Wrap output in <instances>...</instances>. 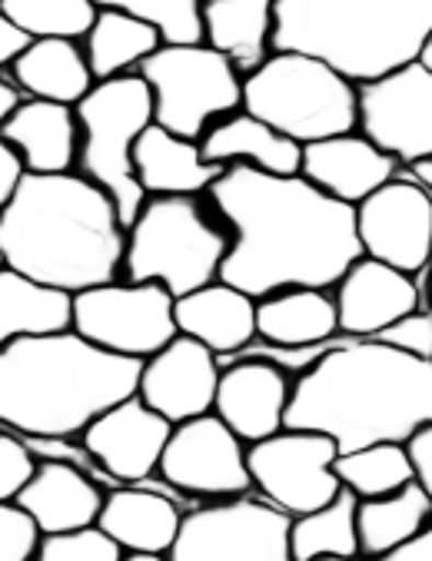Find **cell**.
I'll return each instance as SVG.
<instances>
[{"mask_svg":"<svg viewBox=\"0 0 432 561\" xmlns=\"http://www.w3.org/2000/svg\"><path fill=\"white\" fill-rule=\"evenodd\" d=\"M209 206L230 230L220 279L253 299L280 289H333L363 256L356 206L327 196L306 176L227 167Z\"/></svg>","mask_w":432,"mask_h":561,"instance_id":"cell-1","label":"cell"},{"mask_svg":"<svg viewBox=\"0 0 432 561\" xmlns=\"http://www.w3.org/2000/svg\"><path fill=\"white\" fill-rule=\"evenodd\" d=\"M432 422V359L376 340L343 335L316 366L293 379L286 428L319 432L340 456L379 442H409Z\"/></svg>","mask_w":432,"mask_h":561,"instance_id":"cell-2","label":"cell"},{"mask_svg":"<svg viewBox=\"0 0 432 561\" xmlns=\"http://www.w3.org/2000/svg\"><path fill=\"white\" fill-rule=\"evenodd\" d=\"M127 227L117 203L83 173H27L0 209V263L60 293L124 273Z\"/></svg>","mask_w":432,"mask_h":561,"instance_id":"cell-3","label":"cell"},{"mask_svg":"<svg viewBox=\"0 0 432 561\" xmlns=\"http://www.w3.org/2000/svg\"><path fill=\"white\" fill-rule=\"evenodd\" d=\"M140 369V359L106 353L73 329L24 335L0 350V428L80 438L96 415L137 392Z\"/></svg>","mask_w":432,"mask_h":561,"instance_id":"cell-4","label":"cell"},{"mask_svg":"<svg viewBox=\"0 0 432 561\" xmlns=\"http://www.w3.org/2000/svg\"><path fill=\"white\" fill-rule=\"evenodd\" d=\"M432 34V0H276L273 50L330 64L370 83L419 60Z\"/></svg>","mask_w":432,"mask_h":561,"instance_id":"cell-5","label":"cell"},{"mask_svg":"<svg viewBox=\"0 0 432 561\" xmlns=\"http://www.w3.org/2000/svg\"><path fill=\"white\" fill-rule=\"evenodd\" d=\"M230 230L200 196H147L127 227L124 279L160 283L173 299L220 279Z\"/></svg>","mask_w":432,"mask_h":561,"instance_id":"cell-6","label":"cell"},{"mask_svg":"<svg viewBox=\"0 0 432 561\" xmlns=\"http://www.w3.org/2000/svg\"><path fill=\"white\" fill-rule=\"evenodd\" d=\"M243 110L299 147L353 134L360 124L356 83L293 50H273L243 77Z\"/></svg>","mask_w":432,"mask_h":561,"instance_id":"cell-7","label":"cell"},{"mask_svg":"<svg viewBox=\"0 0 432 561\" xmlns=\"http://www.w3.org/2000/svg\"><path fill=\"white\" fill-rule=\"evenodd\" d=\"M73 110L80 124L77 167L117 203L124 227H130L147 203L134 170V147L154 124L150 87L140 73L100 80Z\"/></svg>","mask_w":432,"mask_h":561,"instance_id":"cell-8","label":"cell"},{"mask_svg":"<svg viewBox=\"0 0 432 561\" xmlns=\"http://www.w3.org/2000/svg\"><path fill=\"white\" fill-rule=\"evenodd\" d=\"M137 73L154 96V124L186 140L243 106V73L209 44H160Z\"/></svg>","mask_w":432,"mask_h":561,"instance_id":"cell-9","label":"cell"},{"mask_svg":"<svg viewBox=\"0 0 432 561\" xmlns=\"http://www.w3.org/2000/svg\"><path fill=\"white\" fill-rule=\"evenodd\" d=\"M289 515L260 495L206 502L183 512L170 561H293Z\"/></svg>","mask_w":432,"mask_h":561,"instance_id":"cell-10","label":"cell"},{"mask_svg":"<svg viewBox=\"0 0 432 561\" xmlns=\"http://www.w3.org/2000/svg\"><path fill=\"white\" fill-rule=\"evenodd\" d=\"M173 302L160 283L114 279L73 296L70 329L106 353L144 363L180 335Z\"/></svg>","mask_w":432,"mask_h":561,"instance_id":"cell-11","label":"cell"},{"mask_svg":"<svg viewBox=\"0 0 432 561\" xmlns=\"http://www.w3.org/2000/svg\"><path fill=\"white\" fill-rule=\"evenodd\" d=\"M337 456L340 448L333 438L306 428H283L263 442L247 445V469L260 499L289 518H299L330 505L343 492L333 469Z\"/></svg>","mask_w":432,"mask_h":561,"instance_id":"cell-12","label":"cell"},{"mask_svg":"<svg viewBox=\"0 0 432 561\" xmlns=\"http://www.w3.org/2000/svg\"><path fill=\"white\" fill-rule=\"evenodd\" d=\"M157 476L190 505L253 492L247 445L213 412L173 425Z\"/></svg>","mask_w":432,"mask_h":561,"instance_id":"cell-13","label":"cell"},{"mask_svg":"<svg viewBox=\"0 0 432 561\" xmlns=\"http://www.w3.org/2000/svg\"><path fill=\"white\" fill-rule=\"evenodd\" d=\"M356 237L363 256L396 266L422 286L432 266V193L402 167L356 206Z\"/></svg>","mask_w":432,"mask_h":561,"instance_id":"cell-14","label":"cell"},{"mask_svg":"<svg viewBox=\"0 0 432 561\" xmlns=\"http://www.w3.org/2000/svg\"><path fill=\"white\" fill-rule=\"evenodd\" d=\"M356 100V130L396 157L399 167L432 160V70L422 60L360 83Z\"/></svg>","mask_w":432,"mask_h":561,"instance_id":"cell-15","label":"cell"},{"mask_svg":"<svg viewBox=\"0 0 432 561\" xmlns=\"http://www.w3.org/2000/svg\"><path fill=\"white\" fill-rule=\"evenodd\" d=\"M173 425L157 415L137 392L117 405H111L103 415H96L83 435L77 438L83 445V453L111 476L117 485H147V489H160L167 495H173L186 512L196 508L186 499H180L160 476V459L163 448L170 442Z\"/></svg>","mask_w":432,"mask_h":561,"instance_id":"cell-16","label":"cell"},{"mask_svg":"<svg viewBox=\"0 0 432 561\" xmlns=\"http://www.w3.org/2000/svg\"><path fill=\"white\" fill-rule=\"evenodd\" d=\"M220 359L190 335H177L160 353L144 359L137 396L170 425L213 412Z\"/></svg>","mask_w":432,"mask_h":561,"instance_id":"cell-17","label":"cell"},{"mask_svg":"<svg viewBox=\"0 0 432 561\" xmlns=\"http://www.w3.org/2000/svg\"><path fill=\"white\" fill-rule=\"evenodd\" d=\"M293 379L266 359H234L220 366L213 415L243 445L263 442L286 428Z\"/></svg>","mask_w":432,"mask_h":561,"instance_id":"cell-18","label":"cell"},{"mask_svg":"<svg viewBox=\"0 0 432 561\" xmlns=\"http://www.w3.org/2000/svg\"><path fill=\"white\" fill-rule=\"evenodd\" d=\"M333 299L340 332L356 335V340H373L386 325L425 306L416 276L370 256H360L346 270V276L333 286Z\"/></svg>","mask_w":432,"mask_h":561,"instance_id":"cell-19","label":"cell"},{"mask_svg":"<svg viewBox=\"0 0 432 561\" xmlns=\"http://www.w3.org/2000/svg\"><path fill=\"white\" fill-rule=\"evenodd\" d=\"M399 160L379 150L363 134H340L303 147L299 176L319 186L327 196L360 206L379 186H386L399 173Z\"/></svg>","mask_w":432,"mask_h":561,"instance_id":"cell-20","label":"cell"},{"mask_svg":"<svg viewBox=\"0 0 432 561\" xmlns=\"http://www.w3.org/2000/svg\"><path fill=\"white\" fill-rule=\"evenodd\" d=\"M177 332L203 343L216 359H234L257 340V299L216 279L173 302Z\"/></svg>","mask_w":432,"mask_h":561,"instance_id":"cell-21","label":"cell"},{"mask_svg":"<svg viewBox=\"0 0 432 561\" xmlns=\"http://www.w3.org/2000/svg\"><path fill=\"white\" fill-rule=\"evenodd\" d=\"M106 489H100L87 472L70 462L37 459L34 476L14 499L41 528V535L77 531L96 525Z\"/></svg>","mask_w":432,"mask_h":561,"instance_id":"cell-22","label":"cell"},{"mask_svg":"<svg viewBox=\"0 0 432 561\" xmlns=\"http://www.w3.org/2000/svg\"><path fill=\"white\" fill-rule=\"evenodd\" d=\"M27 173H70L80 150V124L77 110L54 100L24 96L14 114L0 127Z\"/></svg>","mask_w":432,"mask_h":561,"instance_id":"cell-23","label":"cell"},{"mask_svg":"<svg viewBox=\"0 0 432 561\" xmlns=\"http://www.w3.org/2000/svg\"><path fill=\"white\" fill-rule=\"evenodd\" d=\"M183 512L186 508L160 489L121 485L103 495L96 525L124 548V554L127 551L167 554L177 541Z\"/></svg>","mask_w":432,"mask_h":561,"instance_id":"cell-24","label":"cell"},{"mask_svg":"<svg viewBox=\"0 0 432 561\" xmlns=\"http://www.w3.org/2000/svg\"><path fill=\"white\" fill-rule=\"evenodd\" d=\"M134 170L147 196H200L209 193L227 167L206 163L200 140H186L150 124L134 147Z\"/></svg>","mask_w":432,"mask_h":561,"instance_id":"cell-25","label":"cell"},{"mask_svg":"<svg viewBox=\"0 0 432 561\" xmlns=\"http://www.w3.org/2000/svg\"><path fill=\"white\" fill-rule=\"evenodd\" d=\"M200 153L206 163L216 167H257L263 173H276V176H296L299 173V160H303V147L283 134H276L273 127H266L263 121H257L253 114L240 106L237 114L216 121L203 137H200Z\"/></svg>","mask_w":432,"mask_h":561,"instance_id":"cell-26","label":"cell"},{"mask_svg":"<svg viewBox=\"0 0 432 561\" xmlns=\"http://www.w3.org/2000/svg\"><path fill=\"white\" fill-rule=\"evenodd\" d=\"M337 335H340V319H337V299L330 289L293 286V289H280V293L257 299V340L260 343L296 350V346L330 343Z\"/></svg>","mask_w":432,"mask_h":561,"instance_id":"cell-27","label":"cell"},{"mask_svg":"<svg viewBox=\"0 0 432 561\" xmlns=\"http://www.w3.org/2000/svg\"><path fill=\"white\" fill-rule=\"evenodd\" d=\"M273 4L276 0H203V44L230 57L247 77L273 54Z\"/></svg>","mask_w":432,"mask_h":561,"instance_id":"cell-28","label":"cell"},{"mask_svg":"<svg viewBox=\"0 0 432 561\" xmlns=\"http://www.w3.org/2000/svg\"><path fill=\"white\" fill-rule=\"evenodd\" d=\"M11 80L24 96L54 100L67 106H77L96 83L80 41H64V37L31 41L27 50L11 64Z\"/></svg>","mask_w":432,"mask_h":561,"instance_id":"cell-29","label":"cell"},{"mask_svg":"<svg viewBox=\"0 0 432 561\" xmlns=\"http://www.w3.org/2000/svg\"><path fill=\"white\" fill-rule=\"evenodd\" d=\"M73 322V296L34 283L0 263V350L24 335L64 332Z\"/></svg>","mask_w":432,"mask_h":561,"instance_id":"cell-30","label":"cell"},{"mask_svg":"<svg viewBox=\"0 0 432 561\" xmlns=\"http://www.w3.org/2000/svg\"><path fill=\"white\" fill-rule=\"evenodd\" d=\"M160 44H163V37L157 27L137 21V18H127L121 11H96L93 27L80 41L83 57H87L96 83L137 73L140 64L154 50H160Z\"/></svg>","mask_w":432,"mask_h":561,"instance_id":"cell-31","label":"cell"},{"mask_svg":"<svg viewBox=\"0 0 432 561\" xmlns=\"http://www.w3.org/2000/svg\"><path fill=\"white\" fill-rule=\"evenodd\" d=\"M429 518H432V499L422 492L419 482H409L393 495L360 502L356 508L360 558L366 561L383 558L386 551L409 541Z\"/></svg>","mask_w":432,"mask_h":561,"instance_id":"cell-32","label":"cell"},{"mask_svg":"<svg viewBox=\"0 0 432 561\" xmlns=\"http://www.w3.org/2000/svg\"><path fill=\"white\" fill-rule=\"evenodd\" d=\"M356 508H360V499L343 489L330 505L293 518L289 522V554H293V561L360 558Z\"/></svg>","mask_w":432,"mask_h":561,"instance_id":"cell-33","label":"cell"},{"mask_svg":"<svg viewBox=\"0 0 432 561\" xmlns=\"http://www.w3.org/2000/svg\"><path fill=\"white\" fill-rule=\"evenodd\" d=\"M333 469H337L340 485L353 492L360 502L393 495L402 485L416 482L406 442H379V445L356 448V453H343L337 456Z\"/></svg>","mask_w":432,"mask_h":561,"instance_id":"cell-34","label":"cell"},{"mask_svg":"<svg viewBox=\"0 0 432 561\" xmlns=\"http://www.w3.org/2000/svg\"><path fill=\"white\" fill-rule=\"evenodd\" d=\"M0 11L31 41H44V37L83 41L96 21L93 0H0Z\"/></svg>","mask_w":432,"mask_h":561,"instance_id":"cell-35","label":"cell"},{"mask_svg":"<svg viewBox=\"0 0 432 561\" xmlns=\"http://www.w3.org/2000/svg\"><path fill=\"white\" fill-rule=\"evenodd\" d=\"M96 11H121L160 31L163 44H203L200 0H93Z\"/></svg>","mask_w":432,"mask_h":561,"instance_id":"cell-36","label":"cell"},{"mask_svg":"<svg viewBox=\"0 0 432 561\" xmlns=\"http://www.w3.org/2000/svg\"><path fill=\"white\" fill-rule=\"evenodd\" d=\"M121 558H124V548L100 525L44 535L34 554V561H121Z\"/></svg>","mask_w":432,"mask_h":561,"instance_id":"cell-37","label":"cell"},{"mask_svg":"<svg viewBox=\"0 0 432 561\" xmlns=\"http://www.w3.org/2000/svg\"><path fill=\"white\" fill-rule=\"evenodd\" d=\"M41 538L37 522L18 502H0V561H34Z\"/></svg>","mask_w":432,"mask_h":561,"instance_id":"cell-38","label":"cell"},{"mask_svg":"<svg viewBox=\"0 0 432 561\" xmlns=\"http://www.w3.org/2000/svg\"><path fill=\"white\" fill-rule=\"evenodd\" d=\"M37 469V456L18 432L0 428V502H14Z\"/></svg>","mask_w":432,"mask_h":561,"instance_id":"cell-39","label":"cell"},{"mask_svg":"<svg viewBox=\"0 0 432 561\" xmlns=\"http://www.w3.org/2000/svg\"><path fill=\"white\" fill-rule=\"evenodd\" d=\"M373 340L383 346H393L399 353H409L416 359H432V309L422 306V309L402 316L399 322L376 332Z\"/></svg>","mask_w":432,"mask_h":561,"instance_id":"cell-40","label":"cell"},{"mask_svg":"<svg viewBox=\"0 0 432 561\" xmlns=\"http://www.w3.org/2000/svg\"><path fill=\"white\" fill-rule=\"evenodd\" d=\"M406 453H409V459H412L416 482H419L422 492L432 499V422L422 425V428L406 442Z\"/></svg>","mask_w":432,"mask_h":561,"instance_id":"cell-41","label":"cell"},{"mask_svg":"<svg viewBox=\"0 0 432 561\" xmlns=\"http://www.w3.org/2000/svg\"><path fill=\"white\" fill-rule=\"evenodd\" d=\"M27 176V167L24 160L18 157V150L0 137V209L11 203V196L18 193L21 180Z\"/></svg>","mask_w":432,"mask_h":561,"instance_id":"cell-42","label":"cell"},{"mask_svg":"<svg viewBox=\"0 0 432 561\" xmlns=\"http://www.w3.org/2000/svg\"><path fill=\"white\" fill-rule=\"evenodd\" d=\"M373 561H432V518L409 541H402L399 548H393V551H386L383 558H373Z\"/></svg>","mask_w":432,"mask_h":561,"instance_id":"cell-43","label":"cell"},{"mask_svg":"<svg viewBox=\"0 0 432 561\" xmlns=\"http://www.w3.org/2000/svg\"><path fill=\"white\" fill-rule=\"evenodd\" d=\"M27 44H31V37L11 21V18H4V11H0V70H11V64L27 50Z\"/></svg>","mask_w":432,"mask_h":561,"instance_id":"cell-44","label":"cell"},{"mask_svg":"<svg viewBox=\"0 0 432 561\" xmlns=\"http://www.w3.org/2000/svg\"><path fill=\"white\" fill-rule=\"evenodd\" d=\"M24 100V93L18 90V83L11 77L0 73V127H4V121L18 110V103Z\"/></svg>","mask_w":432,"mask_h":561,"instance_id":"cell-45","label":"cell"},{"mask_svg":"<svg viewBox=\"0 0 432 561\" xmlns=\"http://www.w3.org/2000/svg\"><path fill=\"white\" fill-rule=\"evenodd\" d=\"M121 561H170V554H157V551H127Z\"/></svg>","mask_w":432,"mask_h":561,"instance_id":"cell-46","label":"cell"},{"mask_svg":"<svg viewBox=\"0 0 432 561\" xmlns=\"http://www.w3.org/2000/svg\"><path fill=\"white\" fill-rule=\"evenodd\" d=\"M419 60L432 70V34H429V41H425V47H422V54H419Z\"/></svg>","mask_w":432,"mask_h":561,"instance_id":"cell-47","label":"cell"},{"mask_svg":"<svg viewBox=\"0 0 432 561\" xmlns=\"http://www.w3.org/2000/svg\"><path fill=\"white\" fill-rule=\"evenodd\" d=\"M316 561H363V558H316Z\"/></svg>","mask_w":432,"mask_h":561,"instance_id":"cell-48","label":"cell"},{"mask_svg":"<svg viewBox=\"0 0 432 561\" xmlns=\"http://www.w3.org/2000/svg\"><path fill=\"white\" fill-rule=\"evenodd\" d=\"M200 4H203V0H200Z\"/></svg>","mask_w":432,"mask_h":561,"instance_id":"cell-49","label":"cell"}]
</instances>
